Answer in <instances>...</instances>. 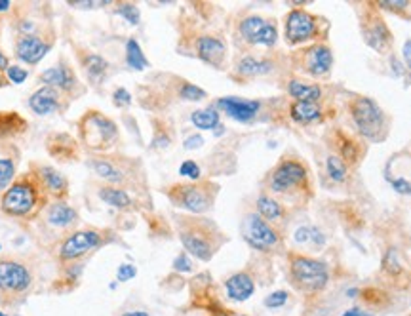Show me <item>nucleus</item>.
I'll return each instance as SVG.
<instances>
[{
  "mask_svg": "<svg viewBox=\"0 0 411 316\" xmlns=\"http://www.w3.org/2000/svg\"><path fill=\"white\" fill-rule=\"evenodd\" d=\"M48 192L33 170L15 178L0 198V210L10 218L34 219L42 216L48 206Z\"/></svg>",
  "mask_w": 411,
  "mask_h": 316,
  "instance_id": "1",
  "label": "nucleus"
},
{
  "mask_svg": "<svg viewBox=\"0 0 411 316\" xmlns=\"http://www.w3.org/2000/svg\"><path fill=\"white\" fill-rule=\"evenodd\" d=\"M36 288L33 265L20 257H0V307L18 309Z\"/></svg>",
  "mask_w": 411,
  "mask_h": 316,
  "instance_id": "2",
  "label": "nucleus"
},
{
  "mask_svg": "<svg viewBox=\"0 0 411 316\" xmlns=\"http://www.w3.org/2000/svg\"><path fill=\"white\" fill-rule=\"evenodd\" d=\"M180 238L187 254L200 261H210L227 240L217 225L202 218L180 219Z\"/></svg>",
  "mask_w": 411,
  "mask_h": 316,
  "instance_id": "3",
  "label": "nucleus"
},
{
  "mask_svg": "<svg viewBox=\"0 0 411 316\" xmlns=\"http://www.w3.org/2000/svg\"><path fill=\"white\" fill-rule=\"evenodd\" d=\"M107 231L101 229H93V227H86V229H76L73 232H67L65 238L58 244V250H55V259L61 265L76 263L82 261L84 257L97 251L107 242Z\"/></svg>",
  "mask_w": 411,
  "mask_h": 316,
  "instance_id": "4",
  "label": "nucleus"
},
{
  "mask_svg": "<svg viewBox=\"0 0 411 316\" xmlns=\"http://www.w3.org/2000/svg\"><path fill=\"white\" fill-rule=\"evenodd\" d=\"M76 126H79L80 141L90 151H107L119 139V126L114 124V120L95 109L84 112Z\"/></svg>",
  "mask_w": 411,
  "mask_h": 316,
  "instance_id": "5",
  "label": "nucleus"
},
{
  "mask_svg": "<svg viewBox=\"0 0 411 316\" xmlns=\"http://www.w3.org/2000/svg\"><path fill=\"white\" fill-rule=\"evenodd\" d=\"M217 192L219 185L200 181V183L172 185L168 191V198L172 200L173 206H180L191 213H206L212 210Z\"/></svg>",
  "mask_w": 411,
  "mask_h": 316,
  "instance_id": "6",
  "label": "nucleus"
},
{
  "mask_svg": "<svg viewBox=\"0 0 411 316\" xmlns=\"http://www.w3.org/2000/svg\"><path fill=\"white\" fill-rule=\"evenodd\" d=\"M290 277L295 288L301 291H322L328 286L330 275L322 261L305 256L290 257Z\"/></svg>",
  "mask_w": 411,
  "mask_h": 316,
  "instance_id": "7",
  "label": "nucleus"
},
{
  "mask_svg": "<svg viewBox=\"0 0 411 316\" xmlns=\"http://www.w3.org/2000/svg\"><path fill=\"white\" fill-rule=\"evenodd\" d=\"M240 231H242L245 242L250 244L253 250L271 251L280 242L278 232L274 231L269 221H265L259 213H248L242 219Z\"/></svg>",
  "mask_w": 411,
  "mask_h": 316,
  "instance_id": "8",
  "label": "nucleus"
},
{
  "mask_svg": "<svg viewBox=\"0 0 411 316\" xmlns=\"http://www.w3.org/2000/svg\"><path fill=\"white\" fill-rule=\"evenodd\" d=\"M352 117L360 133L368 139H379L385 126V114L370 98H358L352 105Z\"/></svg>",
  "mask_w": 411,
  "mask_h": 316,
  "instance_id": "9",
  "label": "nucleus"
},
{
  "mask_svg": "<svg viewBox=\"0 0 411 316\" xmlns=\"http://www.w3.org/2000/svg\"><path fill=\"white\" fill-rule=\"evenodd\" d=\"M39 80L44 86H52L55 90H60L67 98H79L84 92V86L80 84L79 77L74 73V69L65 60H60L53 67H48L39 74Z\"/></svg>",
  "mask_w": 411,
  "mask_h": 316,
  "instance_id": "10",
  "label": "nucleus"
},
{
  "mask_svg": "<svg viewBox=\"0 0 411 316\" xmlns=\"http://www.w3.org/2000/svg\"><path fill=\"white\" fill-rule=\"evenodd\" d=\"M52 48V39H46L42 31H34L29 34H18L15 37V58L27 65H36L46 58V53Z\"/></svg>",
  "mask_w": 411,
  "mask_h": 316,
  "instance_id": "11",
  "label": "nucleus"
},
{
  "mask_svg": "<svg viewBox=\"0 0 411 316\" xmlns=\"http://www.w3.org/2000/svg\"><path fill=\"white\" fill-rule=\"evenodd\" d=\"M29 109L39 114V117H48L53 112L67 111V107L71 103V98H67L65 93L55 90L52 86H42L33 96L29 98Z\"/></svg>",
  "mask_w": 411,
  "mask_h": 316,
  "instance_id": "12",
  "label": "nucleus"
},
{
  "mask_svg": "<svg viewBox=\"0 0 411 316\" xmlns=\"http://www.w3.org/2000/svg\"><path fill=\"white\" fill-rule=\"evenodd\" d=\"M306 179V168L297 160H284L280 162L271 173L269 187L274 192H288Z\"/></svg>",
  "mask_w": 411,
  "mask_h": 316,
  "instance_id": "13",
  "label": "nucleus"
},
{
  "mask_svg": "<svg viewBox=\"0 0 411 316\" xmlns=\"http://www.w3.org/2000/svg\"><path fill=\"white\" fill-rule=\"evenodd\" d=\"M316 34V21L305 10H293L285 20V39L290 44H301Z\"/></svg>",
  "mask_w": 411,
  "mask_h": 316,
  "instance_id": "14",
  "label": "nucleus"
},
{
  "mask_svg": "<svg viewBox=\"0 0 411 316\" xmlns=\"http://www.w3.org/2000/svg\"><path fill=\"white\" fill-rule=\"evenodd\" d=\"M217 107L221 111H225V114H229L232 120L242 122V124H248V122H252V120L259 114V111H261V101L229 96V98L217 99Z\"/></svg>",
  "mask_w": 411,
  "mask_h": 316,
  "instance_id": "15",
  "label": "nucleus"
},
{
  "mask_svg": "<svg viewBox=\"0 0 411 316\" xmlns=\"http://www.w3.org/2000/svg\"><path fill=\"white\" fill-rule=\"evenodd\" d=\"M31 170L39 176L40 183L48 192V197L53 200H65L69 195V181L67 178L52 166L46 164H31Z\"/></svg>",
  "mask_w": 411,
  "mask_h": 316,
  "instance_id": "16",
  "label": "nucleus"
},
{
  "mask_svg": "<svg viewBox=\"0 0 411 316\" xmlns=\"http://www.w3.org/2000/svg\"><path fill=\"white\" fill-rule=\"evenodd\" d=\"M194 50L200 60L206 61L208 65L221 67L225 61L227 46L223 40L219 37H212V34H202L194 42Z\"/></svg>",
  "mask_w": 411,
  "mask_h": 316,
  "instance_id": "17",
  "label": "nucleus"
},
{
  "mask_svg": "<svg viewBox=\"0 0 411 316\" xmlns=\"http://www.w3.org/2000/svg\"><path fill=\"white\" fill-rule=\"evenodd\" d=\"M42 213H44L46 223L55 229H69L79 223V211L74 210L73 206L67 204L65 200H53Z\"/></svg>",
  "mask_w": 411,
  "mask_h": 316,
  "instance_id": "18",
  "label": "nucleus"
},
{
  "mask_svg": "<svg viewBox=\"0 0 411 316\" xmlns=\"http://www.w3.org/2000/svg\"><path fill=\"white\" fill-rule=\"evenodd\" d=\"M90 166H92V170L95 171V176H100V178L103 179V181H107V183H126L128 171L124 170L114 158L109 157V154H100V157L92 158V160H90Z\"/></svg>",
  "mask_w": 411,
  "mask_h": 316,
  "instance_id": "19",
  "label": "nucleus"
},
{
  "mask_svg": "<svg viewBox=\"0 0 411 316\" xmlns=\"http://www.w3.org/2000/svg\"><path fill=\"white\" fill-rule=\"evenodd\" d=\"M225 291L227 297L231 301H234V303H244V301H248L255 294V280L245 270L234 272V275H231L225 280Z\"/></svg>",
  "mask_w": 411,
  "mask_h": 316,
  "instance_id": "20",
  "label": "nucleus"
},
{
  "mask_svg": "<svg viewBox=\"0 0 411 316\" xmlns=\"http://www.w3.org/2000/svg\"><path fill=\"white\" fill-rule=\"evenodd\" d=\"M79 60L90 84L97 86L105 80L107 73H109V61L103 55L88 52V50H79Z\"/></svg>",
  "mask_w": 411,
  "mask_h": 316,
  "instance_id": "21",
  "label": "nucleus"
},
{
  "mask_svg": "<svg viewBox=\"0 0 411 316\" xmlns=\"http://www.w3.org/2000/svg\"><path fill=\"white\" fill-rule=\"evenodd\" d=\"M20 162V151L13 145L0 147V192H4L15 181Z\"/></svg>",
  "mask_w": 411,
  "mask_h": 316,
  "instance_id": "22",
  "label": "nucleus"
},
{
  "mask_svg": "<svg viewBox=\"0 0 411 316\" xmlns=\"http://www.w3.org/2000/svg\"><path fill=\"white\" fill-rule=\"evenodd\" d=\"M333 55L328 46H314L306 52L305 67L312 74H325L332 69Z\"/></svg>",
  "mask_w": 411,
  "mask_h": 316,
  "instance_id": "23",
  "label": "nucleus"
},
{
  "mask_svg": "<svg viewBox=\"0 0 411 316\" xmlns=\"http://www.w3.org/2000/svg\"><path fill=\"white\" fill-rule=\"evenodd\" d=\"M272 71V61L271 60H261V58H253V55H245L236 63V73L240 77H263V74L271 73Z\"/></svg>",
  "mask_w": 411,
  "mask_h": 316,
  "instance_id": "24",
  "label": "nucleus"
},
{
  "mask_svg": "<svg viewBox=\"0 0 411 316\" xmlns=\"http://www.w3.org/2000/svg\"><path fill=\"white\" fill-rule=\"evenodd\" d=\"M97 197L105 202V204L113 206V208H119V210H126V208H132L133 200L132 197L128 195L124 189H119V187H111V185H107V187H101L100 191H97Z\"/></svg>",
  "mask_w": 411,
  "mask_h": 316,
  "instance_id": "25",
  "label": "nucleus"
},
{
  "mask_svg": "<svg viewBox=\"0 0 411 316\" xmlns=\"http://www.w3.org/2000/svg\"><path fill=\"white\" fill-rule=\"evenodd\" d=\"M290 114L295 122H301V124H309V122H314L322 117V111L316 103H309V101H295L292 107H290Z\"/></svg>",
  "mask_w": 411,
  "mask_h": 316,
  "instance_id": "26",
  "label": "nucleus"
},
{
  "mask_svg": "<svg viewBox=\"0 0 411 316\" xmlns=\"http://www.w3.org/2000/svg\"><path fill=\"white\" fill-rule=\"evenodd\" d=\"M265 18H261V15H250V18H245V20L240 21L238 25V33L240 37L245 40V42H250V44H257V39L261 31H263V27L267 25Z\"/></svg>",
  "mask_w": 411,
  "mask_h": 316,
  "instance_id": "27",
  "label": "nucleus"
},
{
  "mask_svg": "<svg viewBox=\"0 0 411 316\" xmlns=\"http://www.w3.org/2000/svg\"><path fill=\"white\" fill-rule=\"evenodd\" d=\"M255 206H257V213L265 219V221H278V219H282V216H284V208H282V204H280L276 198L267 197V195H261V197L257 198Z\"/></svg>",
  "mask_w": 411,
  "mask_h": 316,
  "instance_id": "28",
  "label": "nucleus"
},
{
  "mask_svg": "<svg viewBox=\"0 0 411 316\" xmlns=\"http://www.w3.org/2000/svg\"><path fill=\"white\" fill-rule=\"evenodd\" d=\"M288 92L297 101H309V103H316V99H320V96H322L320 86L303 84L301 80H292L288 84Z\"/></svg>",
  "mask_w": 411,
  "mask_h": 316,
  "instance_id": "29",
  "label": "nucleus"
},
{
  "mask_svg": "<svg viewBox=\"0 0 411 316\" xmlns=\"http://www.w3.org/2000/svg\"><path fill=\"white\" fill-rule=\"evenodd\" d=\"M365 42H368L373 50L383 52V50L389 46V42H391V33H389V29L385 27V23L377 21L375 25L370 27V29L365 31Z\"/></svg>",
  "mask_w": 411,
  "mask_h": 316,
  "instance_id": "30",
  "label": "nucleus"
},
{
  "mask_svg": "<svg viewBox=\"0 0 411 316\" xmlns=\"http://www.w3.org/2000/svg\"><path fill=\"white\" fill-rule=\"evenodd\" d=\"M126 63L132 67L133 71H143L149 67L145 53H143L140 42L135 39H130L126 42Z\"/></svg>",
  "mask_w": 411,
  "mask_h": 316,
  "instance_id": "31",
  "label": "nucleus"
},
{
  "mask_svg": "<svg viewBox=\"0 0 411 316\" xmlns=\"http://www.w3.org/2000/svg\"><path fill=\"white\" fill-rule=\"evenodd\" d=\"M191 120H193V124L198 128V130H215L219 124V112L212 107H208V109H198V111H194L191 114Z\"/></svg>",
  "mask_w": 411,
  "mask_h": 316,
  "instance_id": "32",
  "label": "nucleus"
},
{
  "mask_svg": "<svg viewBox=\"0 0 411 316\" xmlns=\"http://www.w3.org/2000/svg\"><path fill=\"white\" fill-rule=\"evenodd\" d=\"M116 13H119L120 18H124L128 23H132V25H140L141 13H140V8L135 6V4L122 2V4H119V8H116Z\"/></svg>",
  "mask_w": 411,
  "mask_h": 316,
  "instance_id": "33",
  "label": "nucleus"
},
{
  "mask_svg": "<svg viewBox=\"0 0 411 316\" xmlns=\"http://www.w3.org/2000/svg\"><path fill=\"white\" fill-rule=\"evenodd\" d=\"M295 240L299 244H306V242H314L316 246L324 242V237H322V232H318L316 229H312V227H301L295 232Z\"/></svg>",
  "mask_w": 411,
  "mask_h": 316,
  "instance_id": "34",
  "label": "nucleus"
},
{
  "mask_svg": "<svg viewBox=\"0 0 411 316\" xmlns=\"http://www.w3.org/2000/svg\"><path fill=\"white\" fill-rule=\"evenodd\" d=\"M328 171L333 181H343L346 178V166L339 157H328Z\"/></svg>",
  "mask_w": 411,
  "mask_h": 316,
  "instance_id": "35",
  "label": "nucleus"
},
{
  "mask_svg": "<svg viewBox=\"0 0 411 316\" xmlns=\"http://www.w3.org/2000/svg\"><path fill=\"white\" fill-rule=\"evenodd\" d=\"M276 39H278V31H276V25L272 21H267V25L263 27V31L259 34L257 44L259 46H274L276 44Z\"/></svg>",
  "mask_w": 411,
  "mask_h": 316,
  "instance_id": "36",
  "label": "nucleus"
},
{
  "mask_svg": "<svg viewBox=\"0 0 411 316\" xmlns=\"http://www.w3.org/2000/svg\"><path fill=\"white\" fill-rule=\"evenodd\" d=\"M180 96L187 101H200V99L206 98V92L198 86L191 84V82H183L180 88Z\"/></svg>",
  "mask_w": 411,
  "mask_h": 316,
  "instance_id": "37",
  "label": "nucleus"
},
{
  "mask_svg": "<svg viewBox=\"0 0 411 316\" xmlns=\"http://www.w3.org/2000/svg\"><path fill=\"white\" fill-rule=\"evenodd\" d=\"M383 267L389 275H400L402 272V265H400V257L398 251L391 248V250L386 251L385 259H383Z\"/></svg>",
  "mask_w": 411,
  "mask_h": 316,
  "instance_id": "38",
  "label": "nucleus"
},
{
  "mask_svg": "<svg viewBox=\"0 0 411 316\" xmlns=\"http://www.w3.org/2000/svg\"><path fill=\"white\" fill-rule=\"evenodd\" d=\"M265 307L267 309H280V307H284L285 303H288V291L284 290H276L272 291V294H269V296L265 297Z\"/></svg>",
  "mask_w": 411,
  "mask_h": 316,
  "instance_id": "39",
  "label": "nucleus"
},
{
  "mask_svg": "<svg viewBox=\"0 0 411 316\" xmlns=\"http://www.w3.org/2000/svg\"><path fill=\"white\" fill-rule=\"evenodd\" d=\"M4 74H6L8 82H13V84H23L27 80V77H29L27 69H23L21 65H10Z\"/></svg>",
  "mask_w": 411,
  "mask_h": 316,
  "instance_id": "40",
  "label": "nucleus"
},
{
  "mask_svg": "<svg viewBox=\"0 0 411 316\" xmlns=\"http://www.w3.org/2000/svg\"><path fill=\"white\" fill-rule=\"evenodd\" d=\"M180 173L183 178L193 179V181H198L200 179V166L194 162V160H185L183 164L180 166Z\"/></svg>",
  "mask_w": 411,
  "mask_h": 316,
  "instance_id": "41",
  "label": "nucleus"
},
{
  "mask_svg": "<svg viewBox=\"0 0 411 316\" xmlns=\"http://www.w3.org/2000/svg\"><path fill=\"white\" fill-rule=\"evenodd\" d=\"M135 275H137V269L132 263H122L116 269V280L119 282H128V280L135 278Z\"/></svg>",
  "mask_w": 411,
  "mask_h": 316,
  "instance_id": "42",
  "label": "nucleus"
},
{
  "mask_svg": "<svg viewBox=\"0 0 411 316\" xmlns=\"http://www.w3.org/2000/svg\"><path fill=\"white\" fill-rule=\"evenodd\" d=\"M113 103L116 107H130V103H132V93L128 92L126 88H119V90H114Z\"/></svg>",
  "mask_w": 411,
  "mask_h": 316,
  "instance_id": "43",
  "label": "nucleus"
},
{
  "mask_svg": "<svg viewBox=\"0 0 411 316\" xmlns=\"http://www.w3.org/2000/svg\"><path fill=\"white\" fill-rule=\"evenodd\" d=\"M173 269L177 270V272H191V270H193V261H191L185 254H181V256L175 257Z\"/></svg>",
  "mask_w": 411,
  "mask_h": 316,
  "instance_id": "44",
  "label": "nucleus"
},
{
  "mask_svg": "<svg viewBox=\"0 0 411 316\" xmlns=\"http://www.w3.org/2000/svg\"><path fill=\"white\" fill-rule=\"evenodd\" d=\"M392 185L402 195H411V181H407V179H396V181H392Z\"/></svg>",
  "mask_w": 411,
  "mask_h": 316,
  "instance_id": "45",
  "label": "nucleus"
},
{
  "mask_svg": "<svg viewBox=\"0 0 411 316\" xmlns=\"http://www.w3.org/2000/svg\"><path fill=\"white\" fill-rule=\"evenodd\" d=\"M383 8H389V10H404V8H407V4L410 2H405V0H385V2H379Z\"/></svg>",
  "mask_w": 411,
  "mask_h": 316,
  "instance_id": "46",
  "label": "nucleus"
},
{
  "mask_svg": "<svg viewBox=\"0 0 411 316\" xmlns=\"http://www.w3.org/2000/svg\"><path fill=\"white\" fill-rule=\"evenodd\" d=\"M202 143H204V139L200 136H193L185 141V149H198V147H202Z\"/></svg>",
  "mask_w": 411,
  "mask_h": 316,
  "instance_id": "47",
  "label": "nucleus"
},
{
  "mask_svg": "<svg viewBox=\"0 0 411 316\" xmlns=\"http://www.w3.org/2000/svg\"><path fill=\"white\" fill-rule=\"evenodd\" d=\"M343 316H372V312L368 310H362L360 307H354V309H349L343 312Z\"/></svg>",
  "mask_w": 411,
  "mask_h": 316,
  "instance_id": "48",
  "label": "nucleus"
},
{
  "mask_svg": "<svg viewBox=\"0 0 411 316\" xmlns=\"http://www.w3.org/2000/svg\"><path fill=\"white\" fill-rule=\"evenodd\" d=\"M8 67H10V61H8V58L2 53V50H0V73H6Z\"/></svg>",
  "mask_w": 411,
  "mask_h": 316,
  "instance_id": "49",
  "label": "nucleus"
},
{
  "mask_svg": "<svg viewBox=\"0 0 411 316\" xmlns=\"http://www.w3.org/2000/svg\"><path fill=\"white\" fill-rule=\"evenodd\" d=\"M404 58L407 61V65L411 67V40H407L404 44Z\"/></svg>",
  "mask_w": 411,
  "mask_h": 316,
  "instance_id": "50",
  "label": "nucleus"
},
{
  "mask_svg": "<svg viewBox=\"0 0 411 316\" xmlns=\"http://www.w3.org/2000/svg\"><path fill=\"white\" fill-rule=\"evenodd\" d=\"M120 316H151L147 310H124Z\"/></svg>",
  "mask_w": 411,
  "mask_h": 316,
  "instance_id": "51",
  "label": "nucleus"
},
{
  "mask_svg": "<svg viewBox=\"0 0 411 316\" xmlns=\"http://www.w3.org/2000/svg\"><path fill=\"white\" fill-rule=\"evenodd\" d=\"M213 316H245V315H236V312H231V310L227 309H215V312H213Z\"/></svg>",
  "mask_w": 411,
  "mask_h": 316,
  "instance_id": "52",
  "label": "nucleus"
},
{
  "mask_svg": "<svg viewBox=\"0 0 411 316\" xmlns=\"http://www.w3.org/2000/svg\"><path fill=\"white\" fill-rule=\"evenodd\" d=\"M12 6V2L10 0H0V12H6Z\"/></svg>",
  "mask_w": 411,
  "mask_h": 316,
  "instance_id": "53",
  "label": "nucleus"
},
{
  "mask_svg": "<svg viewBox=\"0 0 411 316\" xmlns=\"http://www.w3.org/2000/svg\"><path fill=\"white\" fill-rule=\"evenodd\" d=\"M6 84H8L6 74H4V73H0V88H2V86H6Z\"/></svg>",
  "mask_w": 411,
  "mask_h": 316,
  "instance_id": "54",
  "label": "nucleus"
},
{
  "mask_svg": "<svg viewBox=\"0 0 411 316\" xmlns=\"http://www.w3.org/2000/svg\"><path fill=\"white\" fill-rule=\"evenodd\" d=\"M0 316H8V315H4V312H2V310H0Z\"/></svg>",
  "mask_w": 411,
  "mask_h": 316,
  "instance_id": "55",
  "label": "nucleus"
},
{
  "mask_svg": "<svg viewBox=\"0 0 411 316\" xmlns=\"http://www.w3.org/2000/svg\"><path fill=\"white\" fill-rule=\"evenodd\" d=\"M0 250H2V246H0Z\"/></svg>",
  "mask_w": 411,
  "mask_h": 316,
  "instance_id": "56",
  "label": "nucleus"
},
{
  "mask_svg": "<svg viewBox=\"0 0 411 316\" xmlns=\"http://www.w3.org/2000/svg\"><path fill=\"white\" fill-rule=\"evenodd\" d=\"M410 80H411V77H410Z\"/></svg>",
  "mask_w": 411,
  "mask_h": 316,
  "instance_id": "57",
  "label": "nucleus"
},
{
  "mask_svg": "<svg viewBox=\"0 0 411 316\" xmlns=\"http://www.w3.org/2000/svg\"><path fill=\"white\" fill-rule=\"evenodd\" d=\"M410 316H411V315H410Z\"/></svg>",
  "mask_w": 411,
  "mask_h": 316,
  "instance_id": "58",
  "label": "nucleus"
}]
</instances>
